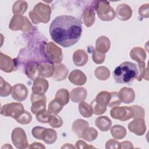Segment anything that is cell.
Wrapping results in <instances>:
<instances>
[{"label":"cell","mask_w":149,"mask_h":149,"mask_svg":"<svg viewBox=\"0 0 149 149\" xmlns=\"http://www.w3.org/2000/svg\"><path fill=\"white\" fill-rule=\"evenodd\" d=\"M82 33L81 23L77 18L68 15L56 17L49 26L51 38L63 47H69L76 44Z\"/></svg>","instance_id":"6da1fadb"},{"label":"cell","mask_w":149,"mask_h":149,"mask_svg":"<svg viewBox=\"0 0 149 149\" xmlns=\"http://www.w3.org/2000/svg\"><path fill=\"white\" fill-rule=\"evenodd\" d=\"M136 65L130 62H124L117 66L113 71L115 80L119 83H127L132 81L138 76Z\"/></svg>","instance_id":"7a4b0ae2"},{"label":"cell","mask_w":149,"mask_h":149,"mask_svg":"<svg viewBox=\"0 0 149 149\" xmlns=\"http://www.w3.org/2000/svg\"><path fill=\"white\" fill-rule=\"evenodd\" d=\"M51 8L47 5L42 2L37 3L33 9L29 12V17L34 24L40 23H47L50 20Z\"/></svg>","instance_id":"3957f363"},{"label":"cell","mask_w":149,"mask_h":149,"mask_svg":"<svg viewBox=\"0 0 149 149\" xmlns=\"http://www.w3.org/2000/svg\"><path fill=\"white\" fill-rule=\"evenodd\" d=\"M95 9L98 17L101 20L111 21L115 17V12L107 1H97L95 5Z\"/></svg>","instance_id":"277c9868"},{"label":"cell","mask_w":149,"mask_h":149,"mask_svg":"<svg viewBox=\"0 0 149 149\" xmlns=\"http://www.w3.org/2000/svg\"><path fill=\"white\" fill-rule=\"evenodd\" d=\"M9 27L13 31L21 30L26 33L31 30L32 24L26 16L21 15H15L12 17Z\"/></svg>","instance_id":"5b68a950"},{"label":"cell","mask_w":149,"mask_h":149,"mask_svg":"<svg viewBox=\"0 0 149 149\" xmlns=\"http://www.w3.org/2000/svg\"><path fill=\"white\" fill-rule=\"evenodd\" d=\"M44 51L47 59L51 62L60 63L63 59L62 49L53 42H48L44 47Z\"/></svg>","instance_id":"8992f818"},{"label":"cell","mask_w":149,"mask_h":149,"mask_svg":"<svg viewBox=\"0 0 149 149\" xmlns=\"http://www.w3.org/2000/svg\"><path fill=\"white\" fill-rule=\"evenodd\" d=\"M24 111V107L20 102H11L3 105L1 113L4 116H9L16 119Z\"/></svg>","instance_id":"52a82bcc"},{"label":"cell","mask_w":149,"mask_h":149,"mask_svg":"<svg viewBox=\"0 0 149 149\" xmlns=\"http://www.w3.org/2000/svg\"><path fill=\"white\" fill-rule=\"evenodd\" d=\"M112 118L121 121L127 120L134 116V112L131 107H114L110 111Z\"/></svg>","instance_id":"ba28073f"},{"label":"cell","mask_w":149,"mask_h":149,"mask_svg":"<svg viewBox=\"0 0 149 149\" xmlns=\"http://www.w3.org/2000/svg\"><path fill=\"white\" fill-rule=\"evenodd\" d=\"M11 139L13 144L17 148L23 149L29 146L26 134L21 127H16L13 130Z\"/></svg>","instance_id":"9c48e42d"},{"label":"cell","mask_w":149,"mask_h":149,"mask_svg":"<svg viewBox=\"0 0 149 149\" xmlns=\"http://www.w3.org/2000/svg\"><path fill=\"white\" fill-rule=\"evenodd\" d=\"M31 111L33 113L36 115L37 113L45 110L47 98L45 95H40L32 93L31 95Z\"/></svg>","instance_id":"30bf717a"},{"label":"cell","mask_w":149,"mask_h":149,"mask_svg":"<svg viewBox=\"0 0 149 149\" xmlns=\"http://www.w3.org/2000/svg\"><path fill=\"white\" fill-rule=\"evenodd\" d=\"M12 98L19 102L25 100L28 95V89L25 85L22 83H17L12 87Z\"/></svg>","instance_id":"8fae6325"},{"label":"cell","mask_w":149,"mask_h":149,"mask_svg":"<svg viewBox=\"0 0 149 149\" xmlns=\"http://www.w3.org/2000/svg\"><path fill=\"white\" fill-rule=\"evenodd\" d=\"M128 129L130 132L137 136L143 135L146 130L145 121L141 118H136L130 122L128 125Z\"/></svg>","instance_id":"7c38bea8"},{"label":"cell","mask_w":149,"mask_h":149,"mask_svg":"<svg viewBox=\"0 0 149 149\" xmlns=\"http://www.w3.org/2000/svg\"><path fill=\"white\" fill-rule=\"evenodd\" d=\"M48 86V81L46 79L42 77H39L34 80L31 90L33 93L43 95L47 92Z\"/></svg>","instance_id":"4fadbf2b"},{"label":"cell","mask_w":149,"mask_h":149,"mask_svg":"<svg viewBox=\"0 0 149 149\" xmlns=\"http://www.w3.org/2000/svg\"><path fill=\"white\" fill-rule=\"evenodd\" d=\"M39 77H50L53 76L55 66L51 63L42 62L38 63Z\"/></svg>","instance_id":"5bb4252c"},{"label":"cell","mask_w":149,"mask_h":149,"mask_svg":"<svg viewBox=\"0 0 149 149\" xmlns=\"http://www.w3.org/2000/svg\"><path fill=\"white\" fill-rule=\"evenodd\" d=\"M69 80L74 85L82 86L86 83L87 77L86 74L79 69L72 71L69 75Z\"/></svg>","instance_id":"9a60e30c"},{"label":"cell","mask_w":149,"mask_h":149,"mask_svg":"<svg viewBox=\"0 0 149 149\" xmlns=\"http://www.w3.org/2000/svg\"><path fill=\"white\" fill-rule=\"evenodd\" d=\"M115 13L119 20L126 21L131 17L132 15V9L128 5L122 3L118 6Z\"/></svg>","instance_id":"2e32d148"},{"label":"cell","mask_w":149,"mask_h":149,"mask_svg":"<svg viewBox=\"0 0 149 149\" xmlns=\"http://www.w3.org/2000/svg\"><path fill=\"white\" fill-rule=\"evenodd\" d=\"M15 68L13 60L9 56L3 54L2 52L0 53V69L2 71L10 73L12 72Z\"/></svg>","instance_id":"e0dca14e"},{"label":"cell","mask_w":149,"mask_h":149,"mask_svg":"<svg viewBox=\"0 0 149 149\" xmlns=\"http://www.w3.org/2000/svg\"><path fill=\"white\" fill-rule=\"evenodd\" d=\"M87 91L84 87H79L73 89L70 93V98L72 101L78 103L84 101L87 97Z\"/></svg>","instance_id":"ac0fdd59"},{"label":"cell","mask_w":149,"mask_h":149,"mask_svg":"<svg viewBox=\"0 0 149 149\" xmlns=\"http://www.w3.org/2000/svg\"><path fill=\"white\" fill-rule=\"evenodd\" d=\"M118 94L121 102L125 104H130L135 99V93L132 88L124 87L119 90Z\"/></svg>","instance_id":"d6986e66"},{"label":"cell","mask_w":149,"mask_h":149,"mask_svg":"<svg viewBox=\"0 0 149 149\" xmlns=\"http://www.w3.org/2000/svg\"><path fill=\"white\" fill-rule=\"evenodd\" d=\"M111 47V42L109 39L104 36L98 37L95 42V50L97 52L105 54L108 51Z\"/></svg>","instance_id":"ffe728a7"},{"label":"cell","mask_w":149,"mask_h":149,"mask_svg":"<svg viewBox=\"0 0 149 149\" xmlns=\"http://www.w3.org/2000/svg\"><path fill=\"white\" fill-rule=\"evenodd\" d=\"M55 71L52 79L56 81H62L65 80L68 74L69 71L67 68L62 63H56L54 65Z\"/></svg>","instance_id":"44dd1931"},{"label":"cell","mask_w":149,"mask_h":149,"mask_svg":"<svg viewBox=\"0 0 149 149\" xmlns=\"http://www.w3.org/2000/svg\"><path fill=\"white\" fill-rule=\"evenodd\" d=\"M88 59V55L86 52L82 49H77L73 54V61L75 65L77 66H83L85 65Z\"/></svg>","instance_id":"7402d4cb"},{"label":"cell","mask_w":149,"mask_h":149,"mask_svg":"<svg viewBox=\"0 0 149 149\" xmlns=\"http://www.w3.org/2000/svg\"><path fill=\"white\" fill-rule=\"evenodd\" d=\"M88 127H89V123L86 120L82 119H78L73 122L72 129L79 138H81L83 132Z\"/></svg>","instance_id":"603a6c76"},{"label":"cell","mask_w":149,"mask_h":149,"mask_svg":"<svg viewBox=\"0 0 149 149\" xmlns=\"http://www.w3.org/2000/svg\"><path fill=\"white\" fill-rule=\"evenodd\" d=\"M130 57L139 64L144 62L146 58V54L143 48L137 47L132 49L130 52Z\"/></svg>","instance_id":"cb8c5ba5"},{"label":"cell","mask_w":149,"mask_h":149,"mask_svg":"<svg viewBox=\"0 0 149 149\" xmlns=\"http://www.w3.org/2000/svg\"><path fill=\"white\" fill-rule=\"evenodd\" d=\"M95 124L101 131L107 132L111 128L112 121L106 116H101L95 119Z\"/></svg>","instance_id":"d4e9b609"},{"label":"cell","mask_w":149,"mask_h":149,"mask_svg":"<svg viewBox=\"0 0 149 149\" xmlns=\"http://www.w3.org/2000/svg\"><path fill=\"white\" fill-rule=\"evenodd\" d=\"M111 96V93L107 91H102L97 95L93 101L98 105L107 108Z\"/></svg>","instance_id":"484cf974"},{"label":"cell","mask_w":149,"mask_h":149,"mask_svg":"<svg viewBox=\"0 0 149 149\" xmlns=\"http://www.w3.org/2000/svg\"><path fill=\"white\" fill-rule=\"evenodd\" d=\"M57 139V133L56 131L52 129L45 128L42 134L41 140L48 144L54 143Z\"/></svg>","instance_id":"4316f807"},{"label":"cell","mask_w":149,"mask_h":149,"mask_svg":"<svg viewBox=\"0 0 149 149\" xmlns=\"http://www.w3.org/2000/svg\"><path fill=\"white\" fill-rule=\"evenodd\" d=\"M83 20L84 24L89 27H91L95 21V12L92 8L87 7L83 13Z\"/></svg>","instance_id":"83f0119b"},{"label":"cell","mask_w":149,"mask_h":149,"mask_svg":"<svg viewBox=\"0 0 149 149\" xmlns=\"http://www.w3.org/2000/svg\"><path fill=\"white\" fill-rule=\"evenodd\" d=\"M26 73L27 76L31 80H34L36 79L39 78L38 63L30 62L28 63L26 69Z\"/></svg>","instance_id":"f1b7e54d"},{"label":"cell","mask_w":149,"mask_h":149,"mask_svg":"<svg viewBox=\"0 0 149 149\" xmlns=\"http://www.w3.org/2000/svg\"><path fill=\"white\" fill-rule=\"evenodd\" d=\"M111 133L115 139H122L126 136L127 132L125 127L123 126L115 125L111 128Z\"/></svg>","instance_id":"f546056e"},{"label":"cell","mask_w":149,"mask_h":149,"mask_svg":"<svg viewBox=\"0 0 149 149\" xmlns=\"http://www.w3.org/2000/svg\"><path fill=\"white\" fill-rule=\"evenodd\" d=\"M28 5L25 1H16L12 6V12L15 15L23 14L27 9Z\"/></svg>","instance_id":"4dcf8cb0"},{"label":"cell","mask_w":149,"mask_h":149,"mask_svg":"<svg viewBox=\"0 0 149 149\" xmlns=\"http://www.w3.org/2000/svg\"><path fill=\"white\" fill-rule=\"evenodd\" d=\"M95 77L100 80H106L110 76V70L105 66H99L94 71Z\"/></svg>","instance_id":"1f68e13d"},{"label":"cell","mask_w":149,"mask_h":149,"mask_svg":"<svg viewBox=\"0 0 149 149\" xmlns=\"http://www.w3.org/2000/svg\"><path fill=\"white\" fill-rule=\"evenodd\" d=\"M98 136L97 130L92 127H88L86 128L82 134L81 138L87 141H92L96 139Z\"/></svg>","instance_id":"d6a6232c"},{"label":"cell","mask_w":149,"mask_h":149,"mask_svg":"<svg viewBox=\"0 0 149 149\" xmlns=\"http://www.w3.org/2000/svg\"><path fill=\"white\" fill-rule=\"evenodd\" d=\"M55 98L60 101L64 106L69 102L70 94L68 90L65 88H61L57 91Z\"/></svg>","instance_id":"836d02e7"},{"label":"cell","mask_w":149,"mask_h":149,"mask_svg":"<svg viewBox=\"0 0 149 149\" xmlns=\"http://www.w3.org/2000/svg\"><path fill=\"white\" fill-rule=\"evenodd\" d=\"M79 111L81 115L84 118H90L92 116L93 112L90 105L84 101L80 102L79 106Z\"/></svg>","instance_id":"e575fe53"},{"label":"cell","mask_w":149,"mask_h":149,"mask_svg":"<svg viewBox=\"0 0 149 149\" xmlns=\"http://www.w3.org/2000/svg\"><path fill=\"white\" fill-rule=\"evenodd\" d=\"M63 107V105L57 99L55 98L49 102L48 111L52 114H58L61 111Z\"/></svg>","instance_id":"d590c367"},{"label":"cell","mask_w":149,"mask_h":149,"mask_svg":"<svg viewBox=\"0 0 149 149\" xmlns=\"http://www.w3.org/2000/svg\"><path fill=\"white\" fill-rule=\"evenodd\" d=\"M12 87L11 85L1 77L0 80V95L1 97H7L12 93Z\"/></svg>","instance_id":"8d00e7d4"},{"label":"cell","mask_w":149,"mask_h":149,"mask_svg":"<svg viewBox=\"0 0 149 149\" xmlns=\"http://www.w3.org/2000/svg\"><path fill=\"white\" fill-rule=\"evenodd\" d=\"M32 119L31 114L26 111H24L20 116L17 118L15 120L17 122L22 124V125H27L31 122Z\"/></svg>","instance_id":"74e56055"},{"label":"cell","mask_w":149,"mask_h":149,"mask_svg":"<svg viewBox=\"0 0 149 149\" xmlns=\"http://www.w3.org/2000/svg\"><path fill=\"white\" fill-rule=\"evenodd\" d=\"M139 73H138V76L137 77V79L138 81H141L142 79H144L146 80H148V68H146L145 62L141 63L138 64Z\"/></svg>","instance_id":"f35d334b"},{"label":"cell","mask_w":149,"mask_h":149,"mask_svg":"<svg viewBox=\"0 0 149 149\" xmlns=\"http://www.w3.org/2000/svg\"><path fill=\"white\" fill-rule=\"evenodd\" d=\"M51 115H52V113H51L48 111H47L45 109V110L42 111L37 113L36 115V119L39 122H41L42 123H48L50 120Z\"/></svg>","instance_id":"ab89813d"},{"label":"cell","mask_w":149,"mask_h":149,"mask_svg":"<svg viewBox=\"0 0 149 149\" xmlns=\"http://www.w3.org/2000/svg\"><path fill=\"white\" fill-rule=\"evenodd\" d=\"M48 123L54 128H59L62 126L63 120L57 114H52Z\"/></svg>","instance_id":"60d3db41"},{"label":"cell","mask_w":149,"mask_h":149,"mask_svg":"<svg viewBox=\"0 0 149 149\" xmlns=\"http://www.w3.org/2000/svg\"><path fill=\"white\" fill-rule=\"evenodd\" d=\"M111 99L108 106L109 107H114L120 105L121 103V101L119 98L118 93L116 91H113L111 93Z\"/></svg>","instance_id":"b9f144b4"},{"label":"cell","mask_w":149,"mask_h":149,"mask_svg":"<svg viewBox=\"0 0 149 149\" xmlns=\"http://www.w3.org/2000/svg\"><path fill=\"white\" fill-rule=\"evenodd\" d=\"M131 108L133 109L134 112V119L136 118H141L143 119L145 116V111L144 109L139 106V105H133L131 106Z\"/></svg>","instance_id":"7bdbcfd3"},{"label":"cell","mask_w":149,"mask_h":149,"mask_svg":"<svg viewBox=\"0 0 149 149\" xmlns=\"http://www.w3.org/2000/svg\"><path fill=\"white\" fill-rule=\"evenodd\" d=\"M105 58V54L96 51L95 49L93 51L92 55V59L93 61L97 64H101L104 62Z\"/></svg>","instance_id":"ee69618b"},{"label":"cell","mask_w":149,"mask_h":149,"mask_svg":"<svg viewBox=\"0 0 149 149\" xmlns=\"http://www.w3.org/2000/svg\"><path fill=\"white\" fill-rule=\"evenodd\" d=\"M90 105L92 108L93 113L97 115H100L104 113L107 110V108L98 105L94 101H91Z\"/></svg>","instance_id":"f6af8a7d"},{"label":"cell","mask_w":149,"mask_h":149,"mask_svg":"<svg viewBox=\"0 0 149 149\" xmlns=\"http://www.w3.org/2000/svg\"><path fill=\"white\" fill-rule=\"evenodd\" d=\"M45 127H40V126H36L34 127L31 131V133L33 136L38 140H41L42 134Z\"/></svg>","instance_id":"bcb514c9"},{"label":"cell","mask_w":149,"mask_h":149,"mask_svg":"<svg viewBox=\"0 0 149 149\" xmlns=\"http://www.w3.org/2000/svg\"><path fill=\"white\" fill-rule=\"evenodd\" d=\"M149 6L148 3L142 5L139 9V13L142 17L147 18L149 16V12L148 9Z\"/></svg>","instance_id":"7dc6e473"},{"label":"cell","mask_w":149,"mask_h":149,"mask_svg":"<svg viewBox=\"0 0 149 149\" xmlns=\"http://www.w3.org/2000/svg\"><path fill=\"white\" fill-rule=\"evenodd\" d=\"M120 143L115 140V139H110L108 141H107L105 144V148L108 149H116L119 148Z\"/></svg>","instance_id":"c3c4849f"},{"label":"cell","mask_w":149,"mask_h":149,"mask_svg":"<svg viewBox=\"0 0 149 149\" xmlns=\"http://www.w3.org/2000/svg\"><path fill=\"white\" fill-rule=\"evenodd\" d=\"M76 146L77 148H95L93 146L88 145L86 142L83 140H79L76 143Z\"/></svg>","instance_id":"681fc988"},{"label":"cell","mask_w":149,"mask_h":149,"mask_svg":"<svg viewBox=\"0 0 149 149\" xmlns=\"http://www.w3.org/2000/svg\"><path fill=\"white\" fill-rule=\"evenodd\" d=\"M133 144L129 141H124L119 144V148H133Z\"/></svg>","instance_id":"f907efd6"},{"label":"cell","mask_w":149,"mask_h":149,"mask_svg":"<svg viewBox=\"0 0 149 149\" xmlns=\"http://www.w3.org/2000/svg\"><path fill=\"white\" fill-rule=\"evenodd\" d=\"M29 148H45V147L41 143H39V142H34L32 144H31L30 145V146L29 147Z\"/></svg>","instance_id":"816d5d0a"},{"label":"cell","mask_w":149,"mask_h":149,"mask_svg":"<svg viewBox=\"0 0 149 149\" xmlns=\"http://www.w3.org/2000/svg\"><path fill=\"white\" fill-rule=\"evenodd\" d=\"M61 148H75V147L73 146L72 144H65Z\"/></svg>","instance_id":"f5cc1de1"},{"label":"cell","mask_w":149,"mask_h":149,"mask_svg":"<svg viewBox=\"0 0 149 149\" xmlns=\"http://www.w3.org/2000/svg\"><path fill=\"white\" fill-rule=\"evenodd\" d=\"M12 148V147L11 146H10L9 144H6L5 145H4L2 147V149H3V148Z\"/></svg>","instance_id":"db71d44e"}]
</instances>
